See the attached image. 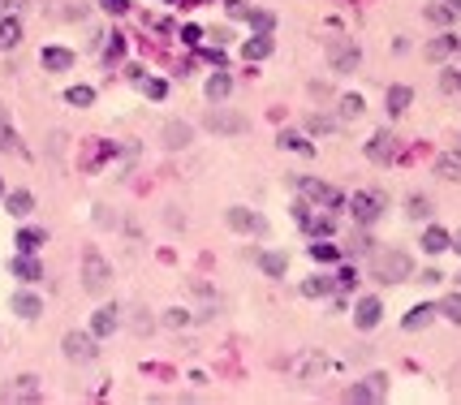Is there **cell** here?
Returning <instances> with one entry per match:
<instances>
[{
	"instance_id": "obj_1",
	"label": "cell",
	"mask_w": 461,
	"mask_h": 405,
	"mask_svg": "<svg viewBox=\"0 0 461 405\" xmlns=\"http://www.w3.org/2000/svg\"><path fill=\"white\" fill-rule=\"evenodd\" d=\"M371 276H375L380 284H401V280L414 276V259H409L405 250H397V246L375 250V259H371Z\"/></svg>"
},
{
	"instance_id": "obj_2",
	"label": "cell",
	"mask_w": 461,
	"mask_h": 405,
	"mask_svg": "<svg viewBox=\"0 0 461 405\" xmlns=\"http://www.w3.org/2000/svg\"><path fill=\"white\" fill-rule=\"evenodd\" d=\"M113 284V263L99 250H82V289L86 294H108Z\"/></svg>"
},
{
	"instance_id": "obj_3",
	"label": "cell",
	"mask_w": 461,
	"mask_h": 405,
	"mask_svg": "<svg viewBox=\"0 0 461 405\" xmlns=\"http://www.w3.org/2000/svg\"><path fill=\"white\" fill-rule=\"evenodd\" d=\"M349 211H353L358 224H375V220L388 211V194H384V190H358V194L349 199Z\"/></svg>"
},
{
	"instance_id": "obj_4",
	"label": "cell",
	"mask_w": 461,
	"mask_h": 405,
	"mask_svg": "<svg viewBox=\"0 0 461 405\" xmlns=\"http://www.w3.org/2000/svg\"><path fill=\"white\" fill-rule=\"evenodd\" d=\"M328 65H332V74H353L358 65H363V48H358V39H328Z\"/></svg>"
},
{
	"instance_id": "obj_5",
	"label": "cell",
	"mask_w": 461,
	"mask_h": 405,
	"mask_svg": "<svg viewBox=\"0 0 461 405\" xmlns=\"http://www.w3.org/2000/svg\"><path fill=\"white\" fill-rule=\"evenodd\" d=\"M61 350H65V358L69 362H91L99 350H95V332H82V328H69L65 336H61Z\"/></svg>"
},
{
	"instance_id": "obj_6",
	"label": "cell",
	"mask_w": 461,
	"mask_h": 405,
	"mask_svg": "<svg viewBox=\"0 0 461 405\" xmlns=\"http://www.w3.org/2000/svg\"><path fill=\"white\" fill-rule=\"evenodd\" d=\"M297 190L306 203H315V207H341V190L319 182V177H297Z\"/></svg>"
},
{
	"instance_id": "obj_7",
	"label": "cell",
	"mask_w": 461,
	"mask_h": 405,
	"mask_svg": "<svg viewBox=\"0 0 461 405\" xmlns=\"http://www.w3.org/2000/svg\"><path fill=\"white\" fill-rule=\"evenodd\" d=\"M224 220H229V228H237V233H268V220L254 216L250 207H229Z\"/></svg>"
},
{
	"instance_id": "obj_8",
	"label": "cell",
	"mask_w": 461,
	"mask_h": 405,
	"mask_svg": "<svg viewBox=\"0 0 461 405\" xmlns=\"http://www.w3.org/2000/svg\"><path fill=\"white\" fill-rule=\"evenodd\" d=\"M392 155H397V138H392V130H375L371 143H367V160H371V164H392Z\"/></svg>"
},
{
	"instance_id": "obj_9",
	"label": "cell",
	"mask_w": 461,
	"mask_h": 405,
	"mask_svg": "<svg viewBox=\"0 0 461 405\" xmlns=\"http://www.w3.org/2000/svg\"><path fill=\"white\" fill-rule=\"evenodd\" d=\"M380 319H384V302H380V298H358V302H353V323L363 328V332H371Z\"/></svg>"
},
{
	"instance_id": "obj_10",
	"label": "cell",
	"mask_w": 461,
	"mask_h": 405,
	"mask_svg": "<svg viewBox=\"0 0 461 405\" xmlns=\"http://www.w3.org/2000/svg\"><path fill=\"white\" fill-rule=\"evenodd\" d=\"M203 126H207L212 134H246V117H237V112H207V121H203Z\"/></svg>"
},
{
	"instance_id": "obj_11",
	"label": "cell",
	"mask_w": 461,
	"mask_h": 405,
	"mask_svg": "<svg viewBox=\"0 0 461 405\" xmlns=\"http://www.w3.org/2000/svg\"><path fill=\"white\" fill-rule=\"evenodd\" d=\"M384 388H388V375L375 371V375H367L363 384H353V388H349V401H380Z\"/></svg>"
},
{
	"instance_id": "obj_12",
	"label": "cell",
	"mask_w": 461,
	"mask_h": 405,
	"mask_svg": "<svg viewBox=\"0 0 461 405\" xmlns=\"http://www.w3.org/2000/svg\"><path fill=\"white\" fill-rule=\"evenodd\" d=\"M9 306H13V315H22V319H39V315H43V298L30 294V289H18V294L9 298Z\"/></svg>"
},
{
	"instance_id": "obj_13",
	"label": "cell",
	"mask_w": 461,
	"mask_h": 405,
	"mask_svg": "<svg viewBox=\"0 0 461 405\" xmlns=\"http://www.w3.org/2000/svg\"><path fill=\"white\" fill-rule=\"evenodd\" d=\"M436 177H444V182H461V143L448 147V151H440V160H436Z\"/></svg>"
},
{
	"instance_id": "obj_14",
	"label": "cell",
	"mask_w": 461,
	"mask_h": 405,
	"mask_svg": "<svg viewBox=\"0 0 461 405\" xmlns=\"http://www.w3.org/2000/svg\"><path fill=\"white\" fill-rule=\"evenodd\" d=\"M423 250H427V255L453 250V233H448V228H440V224H427V228H423Z\"/></svg>"
},
{
	"instance_id": "obj_15",
	"label": "cell",
	"mask_w": 461,
	"mask_h": 405,
	"mask_svg": "<svg viewBox=\"0 0 461 405\" xmlns=\"http://www.w3.org/2000/svg\"><path fill=\"white\" fill-rule=\"evenodd\" d=\"M190 138H194V130H190L186 121H169V126L160 130V143H164L169 151H181V147H190Z\"/></svg>"
},
{
	"instance_id": "obj_16",
	"label": "cell",
	"mask_w": 461,
	"mask_h": 405,
	"mask_svg": "<svg viewBox=\"0 0 461 405\" xmlns=\"http://www.w3.org/2000/svg\"><path fill=\"white\" fill-rule=\"evenodd\" d=\"M39 61H43L47 74H65V70L74 65V52H69V48H43V52H39Z\"/></svg>"
},
{
	"instance_id": "obj_17",
	"label": "cell",
	"mask_w": 461,
	"mask_h": 405,
	"mask_svg": "<svg viewBox=\"0 0 461 405\" xmlns=\"http://www.w3.org/2000/svg\"><path fill=\"white\" fill-rule=\"evenodd\" d=\"M324 367H328V358H324L319 350H306V354L293 362V375H297V379H311V375H319Z\"/></svg>"
},
{
	"instance_id": "obj_18",
	"label": "cell",
	"mask_w": 461,
	"mask_h": 405,
	"mask_svg": "<svg viewBox=\"0 0 461 405\" xmlns=\"http://www.w3.org/2000/svg\"><path fill=\"white\" fill-rule=\"evenodd\" d=\"M9 272H13L18 280H39V276H43L39 259H35V255H22V250H18V255L9 259Z\"/></svg>"
},
{
	"instance_id": "obj_19",
	"label": "cell",
	"mask_w": 461,
	"mask_h": 405,
	"mask_svg": "<svg viewBox=\"0 0 461 405\" xmlns=\"http://www.w3.org/2000/svg\"><path fill=\"white\" fill-rule=\"evenodd\" d=\"M117 323H121V311H117V306H104V311H95L91 332H95V336H113V332H117Z\"/></svg>"
},
{
	"instance_id": "obj_20",
	"label": "cell",
	"mask_w": 461,
	"mask_h": 405,
	"mask_svg": "<svg viewBox=\"0 0 461 405\" xmlns=\"http://www.w3.org/2000/svg\"><path fill=\"white\" fill-rule=\"evenodd\" d=\"M5 211L18 216V220L30 216V211H35V194H30V190H9V194H5Z\"/></svg>"
},
{
	"instance_id": "obj_21",
	"label": "cell",
	"mask_w": 461,
	"mask_h": 405,
	"mask_svg": "<svg viewBox=\"0 0 461 405\" xmlns=\"http://www.w3.org/2000/svg\"><path fill=\"white\" fill-rule=\"evenodd\" d=\"M268 52H272V35H268V30H259V35H250V39L241 43V56H246V61H263Z\"/></svg>"
},
{
	"instance_id": "obj_22",
	"label": "cell",
	"mask_w": 461,
	"mask_h": 405,
	"mask_svg": "<svg viewBox=\"0 0 461 405\" xmlns=\"http://www.w3.org/2000/svg\"><path fill=\"white\" fill-rule=\"evenodd\" d=\"M336 294V280L332 276H311L302 280V298H332Z\"/></svg>"
},
{
	"instance_id": "obj_23",
	"label": "cell",
	"mask_w": 461,
	"mask_h": 405,
	"mask_svg": "<svg viewBox=\"0 0 461 405\" xmlns=\"http://www.w3.org/2000/svg\"><path fill=\"white\" fill-rule=\"evenodd\" d=\"M43 242H47V228H35V224H30V228H22V233L13 238V246H18L22 255H35Z\"/></svg>"
},
{
	"instance_id": "obj_24",
	"label": "cell",
	"mask_w": 461,
	"mask_h": 405,
	"mask_svg": "<svg viewBox=\"0 0 461 405\" xmlns=\"http://www.w3.org/2000/svg\"><path fill=\"white\" fill-rule=\"evenodd\" d=\"M259 267H263L272 280H280V276L289 272V255H285V250H263V255H259Z\"/></svg>"
},
{
	"instance_id": "obj_25",
	"label": "cell",
	"mask_w": 461,
	"mask_h": 405,
	"mask_svg": "<svg viewBox=\"0 0 461 405\" xmlns=\"http://www.w3.org/2000/svg\"><path fill=\"white\" fill-rule=\"evenodd\" d=\"M5 401H39V379H35V375L13 379V388L5 392Z\"/></svg>"
},
{
	"instance_id": "obj_26",
	"label": "cell",
	"mask_w": 461,
	"mask_h": 405,
	"mask_svg": "<svg viewBox=\"0 0 461 405\" xmlns=\"http://www.w3.org/2000/svg\"><path fill=\"white\" fill-rule=\"evenodd\" d=\"M436 311H440V306H431V302H423V306H414V311H409V315L401 319V328H405V332H419V328H427V323L436 319Z\"/></svg>"
},
{
	"instance_id": "obj_27",
	"label": "cell",
	"mask_w": 461,
	"mask_h": 405,
	"mask_svg": "<svg viewBox=\"0 0 461 405\" xmlns=\"http://www.w3.org/2000/svg\"><path fill=\"white\" fill-rule=\"evenodd\" d=\"M229 95H233V78H229L224 70L212 74V78H207V99H212V104H224Z\"/></svg>"
},
{
	"instance_id": "obj_28",
	"label": "cell",
	"mask_w": 461,
	"mask_h": 405,
	"mask_svg": "<svg viewBox=\"0 0 461 405\" xmlns=\"http://www.w3.org/2000/svg\"><path fill=\"white\" fill-rule=\"evenodd\" d=\"M453 52H457V35H440L427 43V61H448Z\"/></svg>"
},
{
	"instance_id": "obj_29",
	"label": "cell",
	"mask_w": 461,
	"mask_h": 405,
	"mask_svg": "<svg viewBox=\"0 0 461 405\" xmlns=\"http://www.w3.org/2000/svg\"><path fill=\"white\" fill-rule=\"evenodd\" d=\"M18 43H22V22L18 18H5V22H0V52H9Z\"/></svg>"
},
{
	"instance_id": "obj_30",
	"label": "cell",
	"mask_w": 461,
	"mask_h": 405,
	"mask_svg": "<svg viewBox=\"0 0 461 405\" xmlns=\"http://www.w3.org/2000/svg\"><path fill=\"white\" fill-rule=\"evenodd\" d=\"M409 99H414L409 87H388V117H401V112L409 108Z\"/></svg>"
},
{
	"instance_id": "obj_31",
	"label": "cell",
	"mask_w": 461,
	"mask_h": 405,
	"mask_svg": "<svg viewBox=\"0 0 461 405\" xmlns=\"http://www.w3.org/2000/svg\"><path fill=\"white\" fill-rule=\"evenodd\" d=\"M285 151H297V155H315V143H306L302 134H293V130H280V138H276Z\"/></svg>"
},
{
	"instance_id": "obj_32",
	"label": "cell",
	"mask_w": 461,
	"mask_h": 405,
	"mask_svg": "<svg viewBox=\"0 0 461 405\" xmlns=\"http://www.w3.org/2000/svg\"><path fill=\"white\" fill-rule=\"evenodd\" d=\"M367 112V99L363 95H341V121H358Z\"/></svg>"
},
{
	"instance_id": "obj_33",
	"label": "cell",
	"mask_w": 461,
	"mask_h": 405,
	"mask_svg": "<svg viewBox=\"0 0 461 405\" xmlns=\"http://www.w3.org/2000/svg\"><path fill=\"white\" fill-rule=\"evenodd\" d=\"M311 259H315V263H336V259H341V246H332L328 238H319V242L311 246Z\"/></svg>"
},
{
	"instance_id": "obj_34",
	"label": "cell",
	"mask_w": 461,
	"mask_h": 405,
	"mask_svg": "<svg viewBox=\"0 0 461 405\" xmlns=\"http://www.w3.org/2000/svg\"><path fill=\"white\" fill-rule=\"evenodd\" d=\"M423 13H427V22H431V26H448V22L457 18V9H448L444 0H440V5H427Z\"/></svg>"
},
{
	"instance_id": "obj_35",
	"label": "cell",
	"mask_w": 461,
	"mask_h": 405,
	"mask_svg": "<svg viewBox=\"0 0 461 405\" xmlns=\"http://www.w3.org/2000/svg\"><path fill=\"white\" fill-rule=\"evenodd\" d=\"M405 216L427 220V216H431V199H423V194H409V199H405Z\"/></svg>"
},
{
	"instance_id": "obj_36",
	"label": "cell",
	"mask_w": 461,
	"mask_h": 405,
	"mask_svg": "<svg viewBox=\"0 0 461 405\" xmlns=\"http://www.w3.org/2000/svg\"><path fill=\"white\" fill-rule=\"evenodd\" d=\"M65 104H74V108H91V104H95V91H91V87H69V91H65Z\"/></svg>"
},
{
	"instance_id": "obj_37",
	"label": "cell",
	"mask_w": 461,
	"mask_h": 405,
	"mask_svg": "<svg viewBox=\"0 0 461 405\" xmlns=\"http://www.w3.org/2000/svg\"><path fill=\"white\" fill-rule=\"evenodd\" d=\"M440 315H444L448 323H457V328H461V294H448V298L440 302Z\"/></svg>"
},
{
	"instance_id": "obj_38",
	"label": "cell",
	"mask_w": 461,
	"mask_h": 405,
	"mask_svg": "<svg viewBox=\"0 0 461 405\" xmlns=\"http://www.w3.org/2000/svg\"><path fill=\"white\" fill-rule=\"evenodd\" d=\"M142 95H147V99H164V95H169V87H164L160 78H142Z\"/></svg>"
},
{
	"instance_id": "obj_39",
	"label": "cell",
	"mask_w": 461,
	"mask_h": 405,
	"mask_svg": "<svg viewBox=\"0 0 461 405\" xmlns=\"http://www.w3.org/2000/svg\"><path fill=\"white\" fill-rule=\"evenodd\" d=\"M306 130H311V134H332L336 121H328V117H306Z\"/></svg>"
},
{
	"instance_id": "obj_40",
	"label": "cell",
	"mask_w": 461,
	"mask_h": 405,
	"mask_svg": "<svg viewBox=\"0 0 461 405\" xmlns=\"http://www.w3.org/2000/svg\"><path fill=\"white\" fill-rule=\"evenodd\" d=\"M164 323H169V328H186V323H190V311L173 306V311H164Z\"/></svg>"
},
{
	"instance_id": "obj_41",
	"label": "cell",
	"mask_w": 461,
	"mask_h": 405,
	"mask_svg": "<svg viewBox=\"0 0 461 405\" xmlns=\"http://www.w3.org/2000/svg\"><path fill=\"white\" fill-rule=\"evenodd\" d=\"M99 9H104V13H113V18H121V13L130 9V0H99Z\"/></svg>"
},
{
	"instance_id": "obj_42",
	"label": "cell",
	"mask_w": 461,
	"mask_h": 405,
	"mask_svg": "<svg viewBox=\"0 0 461 405\" xmlns=\"http://www.w3.org/2000/svg\"><path fill=\"white\" fill-rule=\"evenodd\" d=\"M353 284H358V272L353 267H341L336 272V289H353Z\"/></svg>"
},
{
	"instance_id": "obj_43",
	"label": "cell",
	"mask_w": 461,
	"mask_h": 405,
	"mask_svg": "<svg viewBox=\"0 0 461 405\" xmlns=\"http://www.w3.org/2000/svg\"><path fill=\"white\" fill-rule=\"evenodd\" d=\"M125 56V35H113V43H108V61H121Z\"/></svg>"
},
{
	"instance_id": "obj_44",
	"label": "cell",
	"mask_w": 461,
	"mask_h": 405,
	"mask_svg": "<svg viewBox=\"0 0 461 405\" xmlns=\"http://www.w3.org/2000/svg\"><path fill=\"white\" fill-rule=\"evenodd\" d=\"M250 26H259V30H272V13H250Z\"/></svg>"
},
{
	"instance_id": "obj_45",
	"label": "cell",
	"mask_w": 461,
	"mask_h": 405,
	"mask_svg": "<svg viewBox=\"0 0 461 405\" xmlns=\"http://www.w3.org/2000/svg\"><path fill=\"white\" fill-rule=\"evenodd\" d=\"M203 56H207V61H216V65L224 70V48H207V52H203Z\"/></svg>"
},
{
	"instance_id": "obj_46",
	"label": "cell",
	"mask_w": 461,
	"mask_h": 405,
	"mask_svg": "<svg viewBox=\"0 0 461 405\" xmlns=\"http://www.w3.org/2000/svg\"><path fill=\"white\" fill-rule=\"evenodd\" d=\"M181 39H186V43H198V39H203V30H198V26H186V30H181Z\"/></svg>"
},
{
	"instance_id": "obj_47",
	"label": "cell",
	"mask_w": 461,
	"mask_h": 405,
	"mask_svg": "<svg viewBox=\"0 0 461 405\" xmlns=\"http://www.w3.org/2000/svg\"><path fill=\"white\" fill-rule=\"evenodd\" d=\"M0 134H13V126H9V112H5V104H0Z\"/></svg>"
},
{
	"instance_id": "obj_48",
	"label": "cell",
	"mask_w": 461,
	"mask_h": 405,
	"mask_svg": "<svg viewBox=\"0 0 461 405\" xmlns=\"http://www.w3.org/2000/svg\"><path fill=\"white\" fill-rule=\"evenodd\" d=\"M13 9H22V0H0V13H13Z\"/></svg>"
},
{
	"instance_id": "obj_49",
	"label": "cell",
	"mask_w": 461,
	"mask_h": 405,
	"mask_svg": "<svg viewBox=\"0 0 461 405\" xmlns=\"http://www.w3.org/2000/svg\"><path fill=\"white\" fill-rule=\"evenodd\" d=\"M453 250H457V255H461V233H453Z\"/></svg>"
},
{
	"instance_id": "obj_50",
	"label": "cell",
	"mask_w": 461,
	"mask_h": 405,
	"mask_svg": "<svg viewBox=\"0 0 461 405\" xmlns=\"http://www.w3.org/2000/svg\"><path fill=\"white\" fill-rule=\"evenodd\" d=\"M444 5H448V9H457V13H461V0H444Z\"/></svg>"
},
{
	"instance_id": "obj_51",
	"label": "cell",
	"mask_w": 461,
	"mask_h": 405,
	"mask_svg": "<svg viewBox=\"0 0 461 405\" xmlns=\"http://www.w3.org/2000/svg\"><path fill=\"white\" fill-rule=\"evenodd\" d=\"M5 194H9V190H5V182H0V203H5Z\"/></svg>"
},
{
	"instance_id": "obj_52",
	"label": "cell",
	"mask_w": 461,
	"mask_h": 405,
	"mask_svg": "<svg viewBox=\"0 0 461 405\" xmlns=\"http://www.w3.org/2000/svg\"><path fill=\"white\" fill-rule=\"evenodd\" d=\"M457 52H461V39H457Z\"/></svg>"
},
{
	"instance_id": "obj_53",
	"label": "cell",
	"mask_w": 461,
	"mask_h": 405,
	"mask_svg": "<svg viewBox=\"0 0 461 405\" xmlns=\"http://www.w3.org/2000/svg\"><path fill=\"white\" fill-rule=\"evenodd\" d=\"M457 87H461V78H457Z\"/></svg>"
},
{
	"instance_id": "obj_54",
	"label": "cell",
	"mask_w": 461,
	"mask_h": 405,
	"mask_svg": "<svg viewBox=\"0 0 461 405\" xmlns=\"http://www.w3.org/2000/svg\"><path fill=\"white\" fill-rule=\"evenodd\" d=\"M169 5H173V0H169Z\"/></svg>"
},
{
	"instance_id": "obj_55",
	"label": "cell",
	"mask_w": 461,
	"mask_h": 405,
	"mask_svg": "<svg viewBox=\"0 0 461 405\" xmlns=\"http://www.w3.org/2000/svg\"><path fill=\"white\" fill-rule=\"evenodd\" d=\"M0 138H5V134H0Z\"/></svg>"
}]
</instances>
